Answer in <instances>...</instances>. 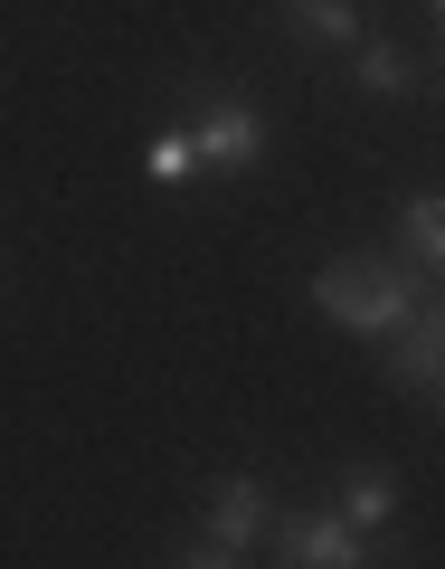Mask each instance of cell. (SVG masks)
<instances>
[{
    "label": "cell",
    "instance_id": "1",
    "mask_svg": "<svg viewBox=\"0 0 445 569\" xmlns=\"http://www.w3.org/2000/svg\"><path fill=\"white\" fill-rule=\"evenodd\" d=\"M417 305H426V284H407L398 266L370 257V247H351V257H332L323 276H313V313H323V323H342L351 342H388Z\"/></svg>",
    "mask_w": 445,
    "mask_h": 569
},
{
    "label": "cell",
    "instance_id": "2",
    "mask_svg": "<svg viewBox=\"0 0 445 569\" xmlns=\"http://www.w3.org/2000/svg\"><path fill=\"white\" fill-rule=\"evenodd\" d=\"M265 522H275V512H265V485H256V475H219V485H209L200 531H190L171 560H181V569H237V560H256Z\"/></svg>",
    "mask_w": 445,
    "mask_h": 569
},
{
    "label": "cell",
    "instance_id": "3",
    "mask_svg": "<svg viewBox=\"0 0 445 569\" xmlns=\"http://www.w3.org/2000/svg\"><path fill=\"white\" fill-rule=\"evenodd\" d=\"M181 133H190V152H200V171H227V181H246V171L265 162V142H275V133H265V114H256L246 96H209Z\"/></svg>",
    "mask_w": 445,
    "mask_h": 569
},
{
    "label": "cell",
    "instance_id": "4",
    "mask_svg": "<svg viewBox=\"0 0 445 569\" xmlns=\"http://www.w3.org/2000/svg\"><path fill=\"white\" fill-rule=\"evenodd\" d=\"M370 351H380L388 389H407V399H436V380H445V313H436V295H426V305L407 313L388 342H370Z\"/></svg>",
    "mask_w": 445,
    "mask_h": 569
},
{
    "label": "cell",
    "instance_id": "5",
    "mask_svg": "<svg viewBox=\"0 0 445 569\" xmlns=\"http://www.w3.org/2000/svg\"><path fill=\"white\" fill-rule=\"evenodd\" d=\"M265 541H275L284 569H361V560H370L361 531H351L342 512H275V522H265Z\"/></svg>",
    "mask_w": 445,
    "mask_h": 569
},
{
    "label": "cell",
    "instance_id": "6",
    "mask_svg": "<svg viewBox=\"0 0 445 569\" xmlns=\"http://www.w3.org/2000/svg\"><path fill=\"white\" fill-rule=\"evenodd\" d=\"M275 20L294 48H351L361 39V0H275Z\"/></svg>",
    "mask_w": 445,
    "mask_h": 569
},
{
    "label": "cell",
    "instance_id": "7",
    "mask_svg": "<svg viewBox=\"0 0 445 569\" xmlns=\"http://www.w3.org/2000/svg\"><path fill=\"white\" fill-rule=\"evenodd\" d=\"M351 86H361L370 104H407L417 96V58L388 39H351Z\"/></svg>",
    "mask_w": 445,
    "mask_h": 569
},
{
    "label": "cell",
    "instance_id": "8",
    "mask_svg": "<svg viewBox=\"0 0 445 569\" xmlns=\"http://www.w3.org/2000/svg\"><path fill=\"white\" fill-rule=\"evenodd\" d=\"M332 512H342L361 541L388 531V522H398V475H388V466H342V503H332Z\"/></svg>",
    "mask_w": 445,
    "mask_h": 569
},
{
    "label": "cell",
    "instance_id": "9",
    "mask_svg": "<svg viewBox=\"0 0 445 569\" xmlns=\"http://www.w3.org/2000/svg\"><path fill=\"white\" fill-rule=\"evenodd\" d=\"M398 238H407V257H417V276H436V257H445V200L436 190H417V200L398 209Z\"/></svg>",
    "mask_w": 445,
    "mask_h": 569
},
{
    "label": "cell",
    "instance_id": "10",
    "mask_svg": "<svg viewBox=\"0 0 445 569\" xmlns=\"http://www.w3.org/2000/svg\"><path fill=\"white\" fill-rule=\"evenodd\" d=\"M142 171H152V181H162V190L200 181V152H190V133H181V123H162V133L142 142Z\"/></svg>",
    "mask_w": 445,
    "mask_h": 569
}]
</instances>
